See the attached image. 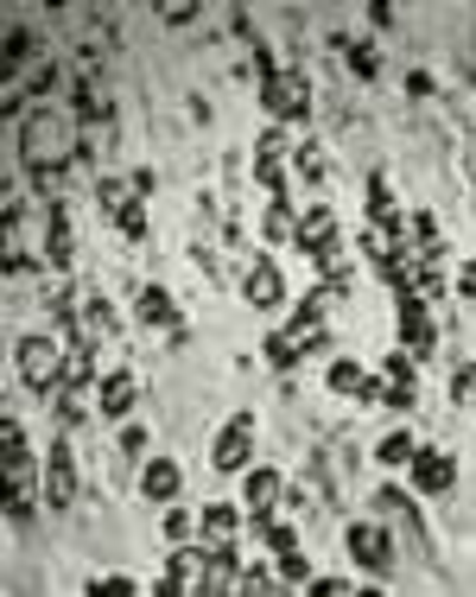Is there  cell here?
I'll return each mask as SVG.
<instances>
[{"instance_id": "cell-22", "label": "cell", "mask_w": 476, "mask_h": 597, "mask_svg": "<svg viewBox=\"0 0 476 597\" xmlns=\"http://www.w3.org/2000/svg\"><path fill=\"white\" fill-rule=\"evenodd\" d=\"M298 356H305V350H298V343H293L286 331H273V337H267V363H273V369H293Z\"/></svg>"}, {"instance_id": "cell-17", "label": "cell", "mask_w": 476, "mask_h": 597, "mask_svg": "<svg viewBox=\"0 0 476 597\" xmlns=\"http://www.w3.org/2000/svg\"><path fill=\"white\" fill-rule=\"evenodd\" d=\"M141 318H147V325H159L172 343H184V325H179V312H172V293L147 287V293H141Z\"/></svg>"}, {"instance_id": "cell-6", "label": "cell", "mask_w": 476, "mask_h": 597, "mask_svg": "<svg viewBox=\"0 0 476 597\" xmlns=\"http://www.w3.org/2000/svg\"><path fill=\"white\" fill-rule=\"evenodd\" d=\"M255 458V413H235L229 426H222V439H217V451H210V464L217 471H242Z\"/></svg>"}, {"instance_id": "cell-12", "label": "cell", "mask_w": 476, "mask_h": 597, "mask_svg": "<svg viewBox=\"0 0 476 597\" xmlns=\"http://www.w3.org/2000/svg\"><path fill=\"white\" fill-rule=\"evenodd\" d=\"M350 553H356L368 572H388V560H394V553H388V534H381V527H368V522L350 527Z\"/></svg>"}, {"instance_id": "cell-20", "label": "cell", "mask_w": 476, "mask_h": 597, "mask_svg": "<svg viewBox=\"0 0 476 597\" xmlns=\"http://www.w3.org/2000/svg\"><path fill=\"white\" fill-rule=\"evenodd\" d=\"M330 388H337V394H356V401H368V375L356 369V363H330Z\"/></svg>"}, {"instance_id": "cell-11", "label": "cell", "mask_w": 476, "mask_h": 597, "mask_svg": "<svg viewBox=\"0 0 476 597\" xmlns=\"http://www.w3.org/2000/svg\"><path fill=\"white\" fill-rule=\"evenodd\" d=\"M286 147H293L286 134H267V141L255 147V172H260V185L273 191V197L286 191V179H280V166H286Z\"/></svg>"}, {"instance_id": "cell-28", "label": "cell", "mask_w": 476, "mask_h": 597, "mask_svg": "<svg viewBox=\"0 0 476 597\" xmlns=\"http://www.w3.org/2000/svg\"><path fill=\"white\" fill-rule=\"evenodd\" d=\"M356 597H381V592H356Z\"/></svg>"}, {"instance_id": "cell-14", "label": "cell", "mask_w": 476, "mask_h": 597, "mask_svg": "<svg viewBox=\"0 0 476 597\" xmlns=\"http://www.w3.org/2000/svg\"><path fill=\"white\" fill-rule=\"evenodd\" d=\"M235 527H242V515H235L229 502H210V509H204V547L235 553Z\"/></svg>"}, {"instance_id": "cell-18", "label": "cell", "mask_w": 476, "mask_h": 597, "mask_svg": "<svg viewBox=\"0 0 476 597\" xmlns=\"http://www.w3.org/2000/svg\"><path fill=\"white\" fill-rule=\"evenodd\" d=\"M141 489H147V502H172L179 496V464L172 458H152L147 471H141Z\"/></svg>"}, {"instance_id": "cell-2", "label": "cell", "mask_w": 476, "mask_h": 597, "mask_svg": "<svg viewBox=\"0 0 476 597\" xmlns=\"http://www.w3.org/2000/svg\"><path fill=\"white\" fill-rule=\"evenodd\" d=\"M64 363H71V343H64V337H26V343H20V381L38 388V394H58Z\"/></svg>"}, {"instance_id": "cell-25", "label": "cell", "mask_w": 476, "mask_h": 597, "mask_svg": "<svg viewBox=\"0 0 476 597\" xmlns=\"http://www.w3.org/2000/svg\"><path fill=\"white\" fill-rule=\"evenodd\" d=\"M166 534H172V540H184V534H191V515H184V509H166Z\"/></svg>"}, {"instance_id": "cell-21", "label": "cell", "mask_w": 476, "mask_h": 597, "mask_svg": "<svg viewBox=\"0 0 476 597\" xmlns=\"http://www.w3.org/2000/svg\"><path fill=\"white\" fill-rule=\"evenodd\" d=\"M375 458H381V464H413V458H419V446H413V432H388Z\"/></svg>"}, {"instance_id": "cell-19", "label": "cell", "mask_w": 476, "mask_h": 597, "mask_svg": "<svg viewBox=\"0 0 476 597\" xmlns=\"http://www.w3.org/2000/svg\"><path fill=\"white\" fill-rule=\"evenodd\" d=\"M368 210H375V223H381V229H394V223H401V204H394V185H388L381 172L368 179Z\"/></svg>"}, {"instance_id": "cell-15", "label": "cell", "mask_w": 476, "mask_h": 597, "mask_svg": "<svg viewBox=\"0 0 476 597\" xmlns=\"http://www.w3.org/2000/svg\"><path fill=\"white\" fill-rule=\"evenodd\" d=\"M401 337L413 356H426L432 350V318H426V298H401Z\"/></svg>"}, {"instance_id": "cell-10", "label": "cell", "mask_w": 476, "mask_h": 597, "mask_svg": "<svg viewBox=\"0 0 476 597\" xmlns=\"http://www.w3.org/2000/svg\"><path fill=\"white\" fill-rule=\"evenodd\" d=\"M204 585V553H172L166 578H159V597H197Z\"/></svg>"}, {"instance_id": "cell-24", "label": "cell", "mask_w": 476, "mask_h": 597, "mask_svg": "<svg viewBox=\"0 0 476 597\" xmlns=\"http://www.w3.org/2000/svg\"><path fill=\"white\" fill-rule=\"evenodd\" d=\"M89 597H134V578H96Z\"/></svg>"}, {"instance_id": "cell-16", "label": "cell", "mask_w": 476, "mask_h": 597, "mask_svg": "<svg viewBox=\"0 0 476 597\" xmlns=\"http://www.w3.org/2000/svg\"><path fill=\"white\" fill-rule=\"evenodd\" d=\"M96 407L109 413V419H127V407H134V375H127V369L102 375V388H96Z\"/></svg>"}, {"instance_id": "cell-23", "label": "cell", "mask_w": 476, "mask_h": 597, "mask_svg": "<svg viewBox=\"0 0 476 597\" xmlns=\"http://www.w3.org/2000/svg\"><path fill=\"white\" fill-rule=\"evenodd\" d=\"M343 64H350V71H356V76H375V71H381V58H375V45H343Z\"/></svg>"}, {"instance_id": "cell-8", "label": "cell", "mask_w": 476, "mask_h": 597, "mask_svg": "<svg viewBox=\"0 0 476 597\" xmlns=\"http://www.w3.org/2000/svg\"><path fill=\"white\" fill-rule=\"evenodd\" d=\"M457 484V458L451 451H419L413 458V489H426V496H439V489Z\"/></svg>"}, {"instance_id": "cell-13", "label": "cell", "mask_w": 476, "mask_h": 597, "mask_svg": "<svg viewBox=\"0 0 476 597\" xmlns=\"http://www.w3.org/2000/svg\"><path fill=\"white\" fill-rule=\"evenodd\" d=\"M45 261L71 267V217H64V204H45Z\"/></svg>"}, {"instance_id": "cell-5", "label": "cell", "mask_w": 476, "mask_h": 597, "mask_svg": "<svg viewBox=\"0 0 476 597\" xmlns=\"http://www.w3.org/2000/svg\"><path fill=\"white\" fill-rule=\"evenodd\" d=\"M38 489H45V502L51 509H71L76 502V458H71V446L58 439L51 446V458H45V477H38Z\"/></svg>"}, {"instance_id": "cell-9", "label": "cell", "mask_w": 476, "mask_h": 597, "mask_svg": "<svg viewBox=\"0 0 476 597\" xmlns=\"http://www.w3.org/2000/svg\"><path fill=\"white\" fill-rule=\"evenodd\" d=\"M242 502H248V522L267 527L273 522V509H280V471H255L248 489H242Z\"/></svg>"}, {"instance_id": "cell-27", "label": "cell", "mask_w": 476, "mask_h": 597, "mask_svg": "<svg viewBox=\"0 0 476 597\" xmlns=\"http://www.w3.org/2000/svg\"><path fill=\"white\" fill-rule=\"evenodd\" d=\"M312 597H350V592H343L337 578H318V585H312Z\"/></svg>"}, {"instance_id": "cell-3", "label": "cell", "mask_w": 476, "mask_h": 597, "mask_svg": "<svg viewBox=\"0 0 476 597\" xmlns=\"http://www.w3.org/2000/svg\"><path fill=\"white\" fill-rule=\"evenodd\" d=\"M260 102L280 114V121H298V114L312 109V89H305L298 71H260Z\"/></svg>"}, {"instance_id": "cell-1", "label": "cell", "mask_w": 476, "mask_h": 597, "mask_svg": "<svg viewBox=\"0 0 476 597\" xmlns=\"http://www.w3.org/2000/svg\"><path fill=\"white\" fill-rule=\"evenodd\" d=\"M20 153H26V172H33L38 197L58 204V179H64V166L83 153V127H76V114L58 109V102L26 109V121H20Z\"/></svg>"}, {"instance_id": "cell-4", "label": "cell", "mask_w": 476, "mask_h": 597, "mask_svg": "<svg viewBox=\"0 0 476 597\" xmlns=\"http://www.w3.org/2000/svg\"><path fill=\"white\" fill-rule=\"evenodd\" d=\"M413 394H419V381H413V363H406L401 350L388 356V369L368 381V401L375 407H413Z\"/></svg>"}, {"instance_id": "cell-7", "label": "cell", "mask_w": 476, "mask_h": 597, "mask_svg": "<svg viewBox=\"0 0 476 597\" xmlns=\"http://www.w3.org/2000/svg\"><path fill=\"white\" fill-rule=\"evenodd\" d=\"M242 293H248V305H255V312H273V305L286 298V287H280V267L267 261V255H255L248 280H242Z\"/></svg>"}, {"instance_id": "cell-26", "label": "cell", "mask_w": 476, "mask_h": 597, "mask_svg": "<svg viewBox=\"0 0 476 597\" xmlns=\"http://www.w3.org/2000/svg\"><path fill=\"white\" fill-rule=\"evenodd\" d=\"M280 572H286V578H305V553H298V547L293 553H280Z\"/></svg>"}]
</instances>
